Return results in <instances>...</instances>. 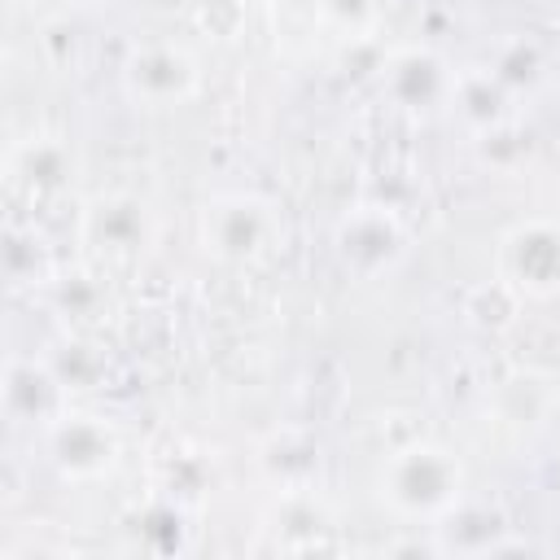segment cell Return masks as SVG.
Masks as SVG:
<instances>
[{
    "label": "cell",
    "mask_w": 560,
    "mask_h": 560,
    "mask_svg": "<svg viewBox=\"0 0 560 560\" xmlns=\"http://www.w3.org/2000/svg\"><path fill=\"white\" fill-rule=\"evenodd\" d=\"M433 556H512V551H534L529 538L512 534L508 516L481 503L459 499L442 521H433Z\"/></svg>",
    "instance_id": "cell-7"
},
{
    "label": "cell",
    "mask_w": 560,
    "mask_h": 560,
    "mask_svg": "<svg viewBox=\"0 0 560 560\" xmlns=\"http://www.w3.org/2000/svg\"><path fill=\"white\" fill-rule=\"evenodd\" d=\"M44 446H48V464L66 477V481H101L118 468L122 455V438L105 416L92 411H66L44 429Z\"/></svg>",
    "instance_id": "cell-3"
},
{
    "label": "cell",
    "mask_w": 560,
    "mask_h": 560,
    "mask_svg": "<svg viewBox=\"0 0 560 560\" xmlns=\"http://www.w3.org/2000/svg\"><path fill=\"white\" fill-rule=\"evenodd\" d=\"M464 459L429 438L394 446L376 468V494L402 521H442L464 499Z\"/></svg>",
    "instance_id": "cell-1"
},
{
    "label": "cell",
    "mask_w": 560,
    "mask_h": 560,
    "mask_svg": "<svg viewBox=\"0 0 560 560\" xmlns=\"http://www.w3.org/2000/svg\"><path fill=\"white\" fill-rule=\"evenodd\" d=\"M122 88H127L131 101H140L149 109H171V105H184V101L197 96L201 70H197V57L184 44L149 39V44H136L127 52Z\"/></svg>",
    "instance_id": "cell-4"
},
{
    "label": "cell",
    "mask_w": 560,
    "mask_h": 560,
    "mask_svg": "<svg viewBox=\"0 0 560 560\" xmlns=\"http://www.w3.org/2000/svg\"><path fill=\"white\" fill-rule=\"evenodd\" d=\"M280 236L276 206L262 201L258 192H223L206 201L201 210V249L219 262H254L262 258Z\"/></svg>",
    "instance_id": "cell-2"
},
{
    "label": "cell",
    "mask_w": 560,
    "mask_h": 560,
    "mask_svg": "<svg viewBox=\"0 0 560 560\" xmlns=\"http://www.w3.org/2000/svg\"><path fill=\"white\" fill-rule=\"evenodd\" d=\"M258 468L276 490H298L311 486L319 472V446L302 429H276L258 446Z\"/></svg>",
    "instance_id": "cell-14"
},
{
    "label": "cell",
    "mask_w": 560,
    "mask_h": 560,
    "mask_svg": "<svg viewBox=\"0 0 560 560\" xmlns=\"http://www.w3.org/2000/svg\"><path fill=\"white\" fill-rule=\"evenodd\" d=\"M66 4H96V0H66Z\"/></svg>",
    "instance_id": "cell-22"
},
{
    "label": "cell",
    "mask_w": 560,
    "mask_h": 560,
    "mask_svg": "<svg viewBox=\"0 0 560 560\" xmlns=\"http://www.w3.org/2000/svg\"><path fill=\"white\" fill-rule=\"evenodd\" d=\"M52 302L66 319H92L105 306V284L92 271H70V276L52 280Z\"/></svg>",
    "instance_id": "cell-16"
},
{
    "label": "cell",
    "mask_w": 560,
    "mask_h": 560,
    "mask_svg": "<svg viewBox=\"0 0 560 560\" xmlns=\"http://www.w3.org/2000/svg\"><path fill=\"white\" fill-rule=\"evenodd\" d=\"M4 416L13 424H39L48 429L57 416L70 411V389L66 381L57 376V368L48 359H35V354H13L4 363Z\"/></svg>",
    "instance_id": "cell-8"
},
{
    "label": "cell",
    "mask_w": 560,
    "mask_h": 560,
    "mask_svg": "<svg viewBox=\"0 0 560 560\" xmlns=\"http://www.w3.org/2000/svg\"><path fill=\"white\" fill-rule=\"evenodd\" d=\"M74 149L61 136H31L9 153V184L26 197H57L74 184Z\"/></svg>",
    "instance_id": "cell-12"
},
{
    "label": "cell",
    "mask_w": 560,
    "mask_h": 560,
    "mask_svg": "<svg viewBox=\"0 0 560 560\" xmlns=\"http://www.w3.org/2000/svg\"><path fill=\"white\" fill-rule=\"evenodd\" d=\"M499 280L525 298L560 293V219H525L499 241Z\"/></svg>",
    "instance_id": "cell-6"
},
{
    "label": "cell",
    "mask_w": 560,
    "mask_h": 560,
    "mask_svg": "<svg viewBox=\"0 0 560 560\" xmlns=\"http://www.w3.org/2000/svg\"><path fill=\"white\" fill-rule=\"evenodd\" d=\"M451 105L472 131H490L512 118V88L490 66H468V70H455Z\"/></svg>",
    "instance_id": "cell-13"
},
{
    "label": "cell",
    "mask_w": 560,
    "mask_h": 560,
    "mask_svg": "<svg viewBox=\"0 0 560 560\" xmlns=\"http://www.w3.org/2000/svg\"><path fill=\"white\" fill-rule=\"evenodd\" d=\"M83 241L114 254V258H131L153 241V214L131 192L92 197L83 210Z\"/></svg>",
    "instance_id": "cell-11"
},
{
    "label": "cell",
    "mask_w": 560,
    "mask_h": 560,
    "mask_svg": "<svg viewBox=\"0 0 560 560\" xmlns=\"http://www.w3.org/2000/svg\"><path fill=\"white\" fill-rule=\"evenodd\" d=\"M276 4H284V9H319V0H276Z\"/></svg>",
    "instance_id": "cell-21"
},
{
    "label": "cell",
    "mask_w": 560,
    "mask_h": 560,
    "mask_svg": "<svg viewBox=\"0 0 560 560\" xmlns=\"http://www.w3.org/2000/svg\"><path fill=\"white\" fill-rule=\"evenodd\" d=\"M385 61H389V48H381V39H376V31L372 35H354V39H346V48H341V70L359 83V79H381L385 74Z\"/></svg>",
    "instance_id": "cell-19"
},
{
    "label": "cell",
    "mask_w": 560,
    "mask_h": 560,
    "mask_svg": "<svg viewBox=\"0 0 560 560\" xmlns=\"http://www.w3.org/2000/svg\"><path fill=\"white\" fill-rule=\"evenodd\" d=\"M319 22L341 31V39H354V35H372L376 31V18H381V0H319Z\"/></svg>",
    "instance_id": "cell-17"
},
{
    "label": "cell",
    "mask_w": 560,
    "mask_h": 560,
    "mask_svg": "<svg viewBox=\"0 0 560 560\" xmlns=\"http://www.w3.org/2000/svg\"><path fill=\"white\" fill-rule=\"evenodd\" d=\"M451 83H455V70L433 48H420V44L389 52L385 74H381L385 96L411 114H429L438 105H451Z\"/></svg>",
    "instance_id": "cell-10"
},
{
    "label": "cell",
    "mask_w": 560,
    "mask_h": 560,
    "mask_svg": "<svg viewBox=\"0 0 560 560\" xmlns=\"http://www.w3.org/2000/svg\"><path fill=\"white\" fill-rule=\"evenodd\" d=\"M262 525L271 534V551L306 556V551H328L332 547L337 516L311 486H298V490H276V503L267 508Z\"/></svg>",
    "instance_id": "cell-9"
},
{
    "label": "cell",
    "mask_w": 560,
    "mask_h": 560,
    "mask_svg": "<svg viewBox=\"0 0 560 560\" xmlns=\"http://www.w3.org/2000/svg\"><path fill=\"white\" fill-rule=\"evenodd\" d=\"M48 363L57 368V376L66 381V389H88V385H96V376H101V354H96V346H88V341H66L57 354H48Z\"/></svg>",
    "instance_id": "cell-18"
},
{
    "label": "cell",
    "mask_w": 560,
    "mask_h": 560,
    "mask_svg": "<svg viewBox=\"0 0 560 560\" xmlns=\"http://www.w3.org/2000/svg\"><path fill=\"white\" fill-rule=\"evenodd\" d=\"M332 245H337V258L350 276L359 280H376L381 271H389L402 249H407V232L398 223V214L381 201H363V206H350L341 219H337V232H332Z\"/></svg>",
    "instance_id": "cell-5"
},
{
    "label": "cell",
    "mask_w": 560,
    "mask_h": 560,
    "mask_svg": "<svg viewBox=\"0 0 560 560\" xmlns=\"http://www.w3.org/2000/svg\"><path fill=\"white\" fill-rule=\"evenodd\" d=\"M4 271H9L13 284H26V280H35L44 271V249H39L35 232L9 228V236H4Z\"/></svg>",
    "instance_id": "cell-20"
},
{
    "label": "cell",
    "mask_w": 560,
    "mask_h": 560,
    "mask_svg": "<svg viewBox=\"0 0 560 560\" xmlns=\"http://www.w3.org/2000/svg\"><path fill=\"white\" fill-rule=\"evenodd\" d=\"M490 70H494L512 92H521V88H529V83L538 79V70H542V48H538L529 35H512V39H503V44L494 48Z\"/></svg>",
    "instance_id": "cell-15"
}]
</instances>
